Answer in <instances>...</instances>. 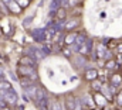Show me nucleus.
Listing matches in <instances>:
<instances>
[{
    "instance_id": "obj_26",
    "label": "nucleus",
    "mask_w": 122,
    "mask_h": 110,
    "mask_svg": "<svg viewBox=\"0 0 122 110\" xmlns=\"http://www.w3.org/2000/svg\"><path fill=\"white\" fill-rule=\"evenodd\" d=\"M91 110H95V109H91Z\"/></svg>"
},
{
    "instance_id": "obj_22",
    "label": "nucleus",
    "mask_w": 122,
    "mask_h": 110,
    "mask_svg": "<svg viewBox=\"0 0 122 110\" xmlns=\"http://www.w3.org/2000/svg\"><path fill=\"white\" fill-rule=\"evenodd\" d=\"M117 52H118V54H122V42H118V45H117Z\"/></svg>"
},
{
    "instance_id": "obj_5",
    "label": "nucleus",
    "mask_w": 122,
    "mask_h": 110,
    "mask_svg": "<svg viewBox=\"0 0 122 110\" xmlns=\"http://www.w3.org/2000/svg\"><path fill=\"white\" fill-rule=\"evenodd\" d=\"M65 107H67V110L75 109V97L72 95H67L65 96Z\"/></svg>"
},
{
    "instance_id": "obj_2",
    "label": "nucleus",
    "mask_w": 122,
    "mask_h": 110,
    "mask_svg": "<svg viewBox=\"0 0 122 110\" xmlns=\"http://www.w3.org/2000/svg\"><path fill=\"white\" fill-rule=\"evenodd\" d=\"M0 95L4 97V100L7 102V105H9L10 107H11V106H16L19 96H17V93H16V90H14V89L7 90V92H3V93H0Z\"/></svg>"
},
{
    "instance_id": "obj_19",
    "label": "nucleus",
    "mask_w": 122,
    "mask_h": 110,
    "mask_svg": "<svg viewBox=\"0 0 122 110\" xmlns=\"http://www.w3.org/2000/svg\"><path fill=\"white\" fill-rule=\"evenodd\" d=\"M117 103H118V107H122V90L117 95Z\"/></svg>"
},
{
    "instance_id": "obj_13",
    "label": "nucleus",
    "mask_w": 122,
    "mask_h": 110,
    "mask_svg": "<svg viewBox=\"0 0 122 110\" xmlns=\"http://www.w3.org/2000/svg\"><path fill=\"white\" fill-rule=\"evenodd\" d=\"M50 107H51V110H62V105L58 99H53L50 102Z\"/></svg>"
},
{
    "instance_id": "obj_12",
    "label": "nucleus",
    "mask_w": 122,
    "mask_h": 110,
    "mask_svg": "<svg viewBox=\"0 0 122 110\" xmlns=\"http://www.w3.org/2000/svg\"><path fill=\"white\" fill-rule=\"evenodd\" d=\"M102 86H104V83H102V81H99V79H95V81L91 82V89L95 90V92H101Z\"/></svg>"
},
{
    "instance_id": "obj_3",
    "label": "nucleus",
    "mask_w": 122,
    "mask_h": 110,
    "mask_svg": "<svg viewBox=\"0 0 122 110\" xmlns=\"http://www.w3.org/2000/svg\"><path fill=\"white\" fill-rule=\"evenodd\" d=\"M98 76H99V73H98L97 69H88V71L84 73V79L88 81V82H92V81L98 79Z\"/></svg>"
},
{
    "instance_id": "obj_14",
    "label": "nucleus",
    "mask_w": 122,
    "mask_h": 110,
    "mask_svg": "<svg viewBox=\"0 0 122 110\" xmlns=\"http://www.w3.org/2000/svg\"><path fill=\"white\" fill-rule=\"evenodd\" d=\"M65 16H67L65 9H64V7H58V9H57V11H56V18H57V20H64V18H65Z\"/></svg>"
},
{
    "instance_id": "obj_1",
    "label": "nucleus",
    "mask_w": 122,
    "mask_h": 110,
    "mask_svg": "<svg viewBox=\"0 0 122 110\" xmlns=\"http://www.w3.org/2000/svg\"><path fill=\"white\" fill-rule=\"evenodd\" d=\"M17 73H19V76H29L33 81H37V79H38L36 66H29V65H21V64H19V66H17Z\"/></svg>"
},
{
    "instance_id": "obj_4",
    "label": "nucleus",
    "mask_w": 122,
    "mask_h": 110,
    "mask_svg": "<svg viewBox=\"0 0 122 110\" xmlns=\"http://www.w3.org/2000/svg\"><path fill=\"white\" fill-rule=\"evenodd\" d=\"M19 64H21V65H29V66H37V62H36V59H34L33 56H21L20 61H19Z\"/></svg>"
},
{
    "instance_id": "obj_11",
    "label": "nucleus",
    "mask_w": 122,
    "mask_h": 110,
    "mask_svg": "<svg viewBox=\"0 0 122 110\" xmlns=\"http://www.w3.org/2000/svg\"><path fill=\"white\" fill-rule=\"evenodd\" d=\"M33 83H36V81H33L31 78H29V76H20V85H21L23 89H27Z\"/></svg>"
},
{
    "instance_id": "obj_21",
    "label": "nucleus",
    "mask_w": 122,
    "mask_h": 110,
    "mask_svg": "<svg viewBox=\"0 0 122 110\" xmlns=\"http://www.w3.org/2000/svg\"><path fill=\"white\" fill-rule=\"evenodd\" d=\"M74 110H82L81 100H80V99H75V109H74Z\"/></svg>"
},
{
    "instance_id": "obj_10",
    "label": "nucleus",
    "mask_w": 122,
    "mask_h": 110,
    "mask_svg": "<svg viewBox=\"0 0 122 110\" xmlns=\"http://www.w3.org/2000/svg\"><path fill=\"white\" fill-rule=\"evenodd\" d=\"M11 89H13V85L9 82V81H6L4 78L0 79V93L7 92V90H11Z\"/></svg>"
},
{
    "instance_id": "obj_16",
    "label": "nucleus",
    "mask_w": 122,
    "mask_h": 110,
    "mask_svg": "<svg viewBox=\"0 0 122 110\" xmlns=\"http://www.w3.org/2000/svg\"><path fill=\"white\" fill-rule=\"evenodd\" d=\"M78 24H80V20H74V21H68L65 26H64V28L67 30V31H71L72 28L78 27Z\"/></svg>"
},
{
    "instance_id": "obj_9",
    "label": "nucleus",
    "mask_w": 122,
    "mask_h": 110,
    "mask_svg": "<svg viewBox=\"0 0 122 110\" xmlns=\"http://www.w3.org/2000/svg\"><path fill=\"white\" fill-rule=\"evenodd\" d=\"M122 82V75L121 73H112L109 76V85H114V86H118Z\"/></svg>"
},
{
    "instance_id": "obj_6",
    "label": "nucleus",
    "mask_w": 122,
    "mask_h": 110,
    "mask_svg": "<svg viewBox=\"0 0 122 110\" xmlns=\"http://www.w3.org/2000/svg\"><path fill=\"white\" fill-rule=\"evenodd\" d=\"M94 100H95V103L98 105V107H102V106L107 103V100H108V99H107L104 95H101L99 92H97V93L94 95Z\"/></svg>"
},
{
    "instance_id": "obj_7",
    "label": "nucleus",
    "mask_w": 122,
    "mask_h": 110,
    "mask_svg": "<svg viewBox=\"0 0 122 110\" xmlns=\"http://www.w3.org/2000/svg\"><path fill=\"white\" fill-rule=\"evenodd\" d=\"M37 106L40 107V110H51V107H50V100H48L47 96L43 97V99H40L37 102Z\"/></svg>"
},
{
    "instance_id": "obj_23",
    "label": "nucleus",
    "mask_w": 122,
    "mask_h": 110,
    "mask_svg": "<svg viewBox=\"0 0 122 110\" xmlns=\"http://www.w3.org/2000/svg\"><path fill=\"white\" fill-rule=\"evenodd\" d=\"M105 61H102V59H98V65L99 66H102V68H105V64H104Z\"/></svg>"
},
{
    "instance_id": "obj_18",
    "label": "nucleus",
    "mask_w": 122,
    "mask_h": 110,
    "mask_svg": "<svg viewBox=\"0 0 122 110\" xmlns=\"http://www.w3.org/2000/svg\"><path fill=\"white\" fill-rule=\"evenodd\" d=\"M16 1H17L23 9H24V7H27V6L30 4V0H16Z\"/></svg>"
},
{
    "instance_id": "obj_15",
    "label": "nucleus",
    "mask_w": 122,
    "mask_h": 110,
    "mask_svg": "<svg viewBox=\"0 0 122 110\" xmlns=\"http://www.w3.org/2000/svg\"><path fill=\"white\" fill-rule=\"evenodd\" d=\"M90 45H91V42L88 41V45H85V42L82 44V45H80L78 47V52L80 54H82V55H87L88 52H90Z\"/></svg>"
},
{
    "instance_id": "obj_24",
    "label": "nucleus",
    "mask_w": 122,
    "mask_h": 110,
    "mask_svg": "<svg viewBox=\"0 0 122 110\" xmlns=\"http://www.w3.org/2000/svg\"><path fill=\"white\" fill-rule=\"evenodd\" d=\"M77 1H78V0H68V4H70V6H75Z\"/></svg>"
},
{
    "instance_id": "obj_17",
    "label": "nucleus",
    "mask_w": 122,
    "mask_h": 110,
    "mask_svg": "<svg viewBox=\"0 0 122 110\" xmlns=\"http://www.w3.org/2000/svg\"><path fill=\"white\" fill-rule=\"evenodd\" d=\"M115 68H117V61H115V59L111 58V59H108V61L105 62V69H107V71H108V69H115Z\"/></svg>"
},
{
    "instance_id": "obj_20",
    "label": "nucleus",
    "mask_w": 122,
    "mask_h": 110,
    "mask_svg": "<svg viewBox=\"0 0 122 110\" xmlns=\"http://www.w3.org/2000/svg\"><path fill=\"white\" fill-rule=\"evenodd\" d=\"M61 51H62V54L65 55V56H68V58H70V56H71V51H70V50H68V45H65V47H64V48H62V50H61Z\"/></svg>"
},
{
    "instance_id": "obj_25",
    "label": "nucleus",
    "mask_w": 122,
    "mask_h": 110,
    "mask_svg": "<svg viewBox=\"0 0 122 110\" xmlns=\"http://www.w3.org/2000/svg\"><path fill=\"white\" fill-rule=\"evenodd\" d=\"M0 110H10V107H3V109H0Z\"/></svg>"
},
{
    "instance_id": "obj_8",
    "label": "nucleus",
    "mask_w": 122,
    "mask_h": 110,
    "mask_svg": "<svg viewBox=\"0 0 122 110\" xmlns=\"http://www.w3.org/2000/svg\"><path fill=\"white\" fill-rule=\"evenodd\" d=\"M77 37H78V34H77V32H68V34L65 35V40H64V44H65V45H72V44L75 42V40H77Z\"/></svg>"
}]
</instances>
